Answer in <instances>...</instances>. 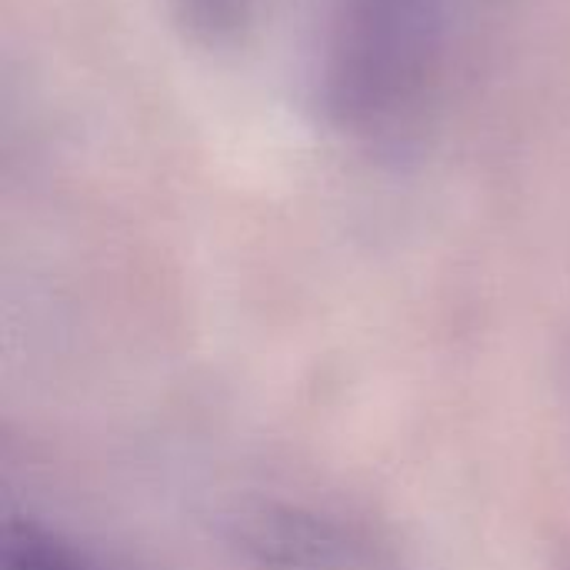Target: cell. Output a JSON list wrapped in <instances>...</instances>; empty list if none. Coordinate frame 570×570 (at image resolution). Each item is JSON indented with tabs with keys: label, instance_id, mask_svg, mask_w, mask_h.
Wrapping results in <instances>:
<instances>
[{
	"label": "cell",
	"instance_id": "3",
	"mask_svg": "<svg viewBox=\"0 0 570 570\" xmlns=\"http://www.w3.org/2000/svg\"><path fill=\"white\" fill-rule=\"evenodd\" d=\"M10 570H77L63 554L43 548L30 534L20 541H10Z\"/></svg>",
	"mask_w": 570,
	"mask_h": 570
},
{
	"label": "cell",
	"instance_id": "1",
	"mask_svg": "<svg viewBox=\"0 0 570 570\" xmlns=\"http://www.w3.org/2000/svg\"><path fill=\"white\" fill-rule=\"evenodd\" d=\"M441 53V0H337L321 67L327 114L377 130L411 110Z\"/></svg>",
	"mask_w": 570,
	"mask_h": 570
},
{
	"label": "cell",
	"instance_id": "2",
	"mask_svg": "<svg viewBox=\"0 0 570 570\" xmlns=\"http://www.w3.org/2000/svg\"><path fill=\"white\" fill-rule=\"evenodd\" d=\"M257 0H174V13L184 30L200 43L234 40L254 17Z\"/></svg>",
	"mask_w": 570,
	"mask_h": 570
}]
</instances>
